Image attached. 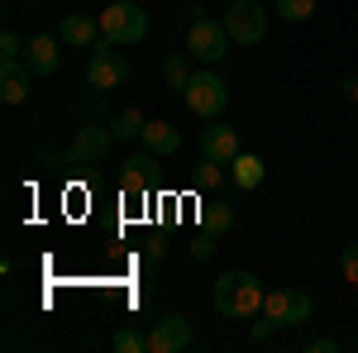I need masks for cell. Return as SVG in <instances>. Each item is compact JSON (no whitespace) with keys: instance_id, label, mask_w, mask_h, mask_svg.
<instances>
[{"instance_id":"9a60e30c","label":"cell","mask_w":358,"mask_h":353,"mask_svg":"<svg viewBox=\"0 0 358 353\" xmlns=\"http://www.w3.org/2000/svg\"><path fill=\"white\" fill-rule=\"evenodd\" d=\"M263 172H268V167H263L258 153H239V158L229 163V177H234V187H239V191H258V187H263Z\"/></svg>"},{"instance_id":"5bb4252c","label":"cell","mask_w":358,"mask_h":353,"mask_svg":"<svg viewBox=\"0 0 358 353\" xmlns=\"http://www.w3.org/2000/svg\"><path fill=\"white\" fill-rule=\"evenodd\" d=\"M153 172H158V158L153 153H143V158H129L124 163V172H120V187H124V196H148V182H153Z\"/></svg>"},{"instance_id":"e0dca14e","label":"cell","mask_w":358,"mask_h":353,"mask_svg":"<svg viewBox=\"0 0 358 353\" xmlns=\"http://www.w3.org/2000/svg\"><path fill=\"white\" fill-rule=\"evenodd\" d=\"M187 57H192V53H167L163 57V82H167V91H187V82L196 77L192 67H187Z\"/></svg>"},{"instance_id":"4dcf8cb0","label":"cell","mask_w":358,"mask_h":353,"mask_svg":"<svg viewBox=\"0 0 358 353\" xmlns=\"http://www.w3.org/2000/svg\"><path fill=\"white\" fill-rule=\"evenodd\" d=\"M138 5H148V0H138Z\"/></svg>"},{"instance_id":"3957f363","label":"cell","mask_w":358,"mask_h":353,"mask_svg":"<svg viewBox=\"0 0 358 353\" xmlns=\"http://www.w3.org/2000/svg\"><path fill=\"white\" fill-rule=\"evenodd\" d=\"M182 101L201 120H220L224 106H229V86L220 82V72H196L192 82H187V91H182Z\"/></svg>"},{"instance_id":"4fadbf2b","label":"cell","mask_w":358,"mask_h":353,"mask_svg":"<svg viewBox=\"0 0 358 353\" xmlns=\"http://www.w3.org/2000/svg\"><path fill=\"white\" fill-rule=\"evenodd\" d=\"M138 138H143V153H153V158H172L182 148V129H172L167 120H148Z\"/></svg>"},{"instance_id":"8fae6325","label":"cell","mask_w":358,"mask_h":353,"mask_svg":"<svg viewBox=\"0 0 358 353\" xmlns=\"http://www.w3.org/2000/svg\"><path fill=\"white\" fill-rule=\"evenodd\" d=\"M57 38L62 43H72V48H115L106 43V34H101V20H91V15H62V29H57Z\"/></svg>"},{"instance_id":"5b68a950","label":"cell","mask_w":358,"mask_h":353,"mask_svg":"<svg viewBox=\"0 0 358 353\" xmlns=\"http://www.w3.org/2000/svg\"><path fill=\"white\" fill-rule=\"evenodd\" d=\"M110 143H115V129H110V124L86 120L82 129L72 134V143H67V163H72V167H96V163H106Z\"/></svg>"},{"instance_id":"ffe728a7","label":"cell","mask_w":358,"mask_h":353,"mask_svg":"<svg viewBox=\"0 0 358 353\" xmlns=\"http://www.w3.org/2000/svg\"><path fill=\"white\" fill-rule=\"evenodd\" d=\"M143 124H148V120H143L138 110H120V115H115V120H110L115 138H138V134H143Z\"/></svg>"},{"instance_id":"cb8c5ba5","label":"cell","mask_w":358,"mask_h":353,"mask_svg":"<svg viewBox=\"0 0 358 353\" xmlns=\"http://www.w3.org/2000/svg\"><path fill=\"white\" fill-rule=\"evenodd\" d=\"M339 277L349 287H358V244H344V253H339Z\"/></svg>"},{"instance_id":"83f0119b","label":"cell","mask_w":358,"mask_h":353,"mask_svg":"<svg viewBox=\"0 0 358 353\" xmlns=\"http://www.w3.org/2000/svg\"><path fill=\"white\" fill-rule=\"evenodd\" d=\"M339 91H344V101H349V106H358V77H349V82L339 86Z\"/></svg>"},{"instance_id":"7402d4cb","label":"cell","mask_w":358,"mask_h":353,"mask_svg":"<svg viewBox=\"0 0 358 353\" xmlns=\"http://www.w3.org/2000/svg\"><path fill=\"white\" fill-rule=\"evenodd\" d=\"M201 219H206V229H210V234H224V229L234 224V206H224V201H210Z\"/></svg>"},{"instance_id":"484cf974","label":"cell","mask_w":358,"mask_h":353,"mask_svg":"<svg viewBox=\"0 0 358 353\" xmlns=\"http://www.w3.org/2000/svg\"><path fill=\"white\" fill-rule=\"evenodd\" d=\"M210 253H215V234L206 229V234H201V239H196V244H192V258H196V263H206Z\"/></svg>"},{"instance_id":"f1b7e54d","label":"cell","mask_w":358,"mask_h":353,"mask_svg":"<svg viewBox=\"0 0 358 353\" xmlns=\"http://www.w3.org/2000/svg\"><path fill=\"white\" fill-rule=\"evenodd\" d=\"M354 305H358V287H354Z\"/></svg>"},{"instance_id":"4316f807","label":"cell","mask_w":358,"mask_h":353,"mask_svg":"<svg viewBox=\"0 0 358 353\" xmlns=\"http://www.w3.org/2000/svg\"><path fill=\"white\" fill-rule=\"evenodd\" d=\"M339 344H334L330 334H320V339H306V353H334Z\"/></svg>"},{"instance_id":"ba28073f","label":"cell","mask_w":358,"mask_h":353,"mask_svg":"<svg viewBox=\"0 0 358 353\" xmlns=\"http://www.w3.org/2000/svg\"><path fill=\"white\" fill-rule=\"evenodd\" d=\"M86 82H91V91H115V86H124L129 82V62H124V53L96 48L91 62H86Z\"/></svg>"},{"instance_id":"2e32d148","label":"cell","mask_w":358,"mask_h":353,"mask_svg":"<svg viewBox=\"0 0 358 353\" xmlns=\"http://www.w3.org/2000/svg\"><path fill=\"white\" fill-rule=\"evenodd\" d=\"M0 101L5 106H24L29 101V67H0Z\"/></svg>"},{"instance_id":"277c9868","label":"cell","mask_w":358,"mask_h":353,"mask_svg":"<svg viewBox=\"0 0 358 353\" xmlns=\"http://www.w3.org/2000/svg\"><path fill=\"white\" fill-rule=\"evenodd\" d=\"M229 29H224V20H192V29H187V53L196 57V62H206V67H215L224 53H229Z\"/></svg>"},{"instance_id":"30bf717a","label":"cell","mask_w":358,"mask_h":353,"mask_svg":"<svg viewBox=\"0 0 358 353\" xmlns=\"http://www.w3.org/2000/svg\"><path fill=\"white\" fill-rule=\"evenodd\" d=\"M57 43L62 38H53V34H34L29 38V48H24V67H29V77H57V67H62V53H57Z\"/></svg>"},{"instance_id":"d6986e66","label":"cell","mask_w":358,"mask_h":353,"mask_svg":"<svg viewBox=\"0 0 358 353\" xmlns=\"http://www.w3.org/2000/svg\"><path fill=\"white\" fill-rule=\"evenodd\" d=\"M110 349L115 353H148V334H138L134 325H124V329H115Z\"/></svg>"},{"instance_id":"ac0fdd59","label":"cell","mask_w":358,"mask_h":353,"mask_svg":"<svg viewBox=\"0 0 358 353\" xmlns=\"http://www.w3.org/2000/svg\"><path fill=\"white\" fill-rule=\"evenodd\" d=\"M273 15L287 24H306V20H315V0H277Z\"/></svg>"},{"instance_id":"52a82bcc","label":"cell","mask_w":358,"mask_h":353,"mask_svg":"<svg viewBox=\"0 0 358 353\" xmlns=\"http://www.w3.org/2000/svg\"><path fill=\"white\" fill-rule=\"evenodd\" d=\"M263 315H268L277 329L306 325V320H310V296L296 291V287H277V291H268V301H263Z\"/></svg>"},{"instance_id":"9c48e42d","label":"cell","mask_w":358,"mask_h":353,"mask_svg":"<svg viewBox=\"0 0 358 353\" xmlns=\"http://www.w3.org/2000/svg\"><path fill=\"white\" fill-rule=\"evenodd\" d=\"M192 344V320L187 315H163L148 329V353H182Z\"/></svg>"},{"instance_id":"6da1fadb","label":"cell","mask_w":358,"mask_h":353,"mask_svg":"<svg viewBox=\"0 0 358 353\" xmlns=\"http://www.w3.org/2000/svg\"><path fill=\"white\" fill-rule=\"evenodd\" d=\"M210 301H215V310L229 315V320H253L258 310H263V301L268 291L258 287V277L253 272H220V282L210 287Z\"/></svg>"},{"instance_id":"d4e9b609","label":"cell","mask_w":358,"mask_h":353,"mask_svg":"<svg viewBox=\"0 0 358 353\" xmlns=\"http://www.w3.org/2000/svg\"><path fill=\"white\" fill-rule=\"evenodd\" d=\"M273 320H268V315H263V320H253V325H248V339H253V344H268V339H273Z\"/></svg>"},{"instance_id":"44dd1931","label":"cell","mask_w":358,"mask_h":353,"mask_svg":"<svg viewBox=\"0 0 358 353\" xmlns=\"http://www.w3.org/2000/svg\"><path fill=\"white\" fill-rule=\"evenodd\" d=\"M24 48L29 43H20V34L5 29V34H0V67H20V62H24Z\"/></svg>"},{"instance_id":"7a4b0ae2","label":"cell","mask_w":358,"mask_h":353,"mask_svg":"<svg viewBox=\"0 0 358 353\" xmlns=\"http://www.w3.org/2000/svg\"><path fill=\"white\" fill-rule=\"evenodd\" d=\"M101 34H106V43H115V48L143 43V34H148V15H143V5H138V0H115V5H106V15H101Z\"/></svg>"},{"instance_id":"8992f818","label":"cell","mask_w":358,"mask_h":353,"mask_svg":"<svg viewBox=\"0 0 358 353\" xmlns=\"http://www.w3.org/2000/svg\"><path fill=\"white\" fill-rule=\"evenodd\" d=\"M224 29H229V38L234 43H263V34H268V10L258 5V0H234L229 10H224Z\"/></svg>"},{"instance_id":"7c38bea8","label":"cell","mask_w":358,"mask_h":353,"mask_svg":"<svg viewBox=\"0 0 358 353\" xmlns=\"http://www.w3.org/2000/svg\"><path fill=\"white\" fill-rule=\"evenodd\" d=\"M244 148H239V129H229V124H210V129H201V158H210V163H234Z\"/></svg>"},{"instance_id":"f546056e","label":"cell","mask_w":358,"mask_h":353,"mask_svg":"<svg viewBox=\"0 0 358 353\" xmlns=\"http://www.w3.org/2000/svg\"><path fill=\"white\" fill-rule=\"evenodd\" d=\"M24 5H38V0H24Z\"/></svg>"},{"instance_id":"603a6c76","label":"cell","mask_w":358,"mask_h":353,"mask_svg":"<svg viewBox=\"0 0 358 353\" xmlns=\"http://www.w3.org/2000/svg\"><path fill=\"white\" fill-rule=\"evenodd\" d=\"M224 177V163H210V158H201V167H196V187L201 191H215Z\"/></svg>"}]
</instances>
